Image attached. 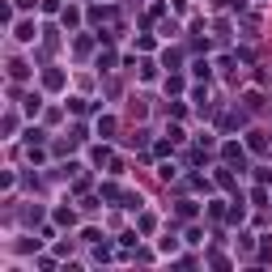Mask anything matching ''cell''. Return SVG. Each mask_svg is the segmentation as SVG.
<instances>
[{"mask_svg":"<svg viewBox=\"0 0 272 272\" xmlns=\"http://www.w3.org/2000/svg\"><path fill=\"white\" fill-rule=\"evenodd\" d=\"M55 221H60V226H73L77 213H73V208H60V213H55Z\"/></svg>","mask_w":272,"mask_h":272,"instance_id":"obj_4","label":"cell"},{"mask_svg":"<svg viewBox=\"0 0 272 272\" xmlns=\"http://www.w3.org/2000/svg\"><path fill=\"white\" fill-rule=\"evenodd\" d=\"M13 34H17L21 43H30V39H34V21H17V30H13Z\"/></svg>","mask_w":272,"mask_h":272,"instance_id":"obj_2","label":"cell"},{"mask_svg":"<svg viewBox=\"0 0 272 272\" xmlns=\"http://www.w3.org/2000/svg\"><path fill=\"white\" fill-rule=\"evenodd\" d=\"M43 85H47V89H60V85H64V73H60V68H47V73H43Z\"/></svg>","mask_w":272,"mask_h":272,"instance_id":"obj_1","label":"cell"},{"mask_svg":"<svg viewBox=\"0 0 272 272\" xmlns=\"http://www.w3.org/2000/svg\"><path fill=\"white\" fill-rule=\"evenodd\" d=\"M13 5H17V9H30V5H34V0H13Z\"/></svg>","mask_w":272,"mask_h":272,"instance_id":"obj_5","label":"cell"},{"mask_svg":"<svg viewBox=\"0 0 272 272\" xmlns=\"http://www.w3.org/2000/svg\"><path fill=\"white\" fill-rule=\"evenodd\" d=\"M221 153H226V162H234V166H243V149H238V145H226Z\"/></svg>","mask_w":272,"mask_h":272,"instance_id":"obj_3","label":"cell"}]
</instances>
